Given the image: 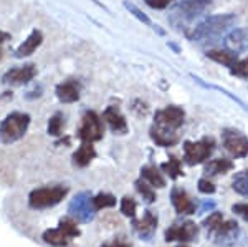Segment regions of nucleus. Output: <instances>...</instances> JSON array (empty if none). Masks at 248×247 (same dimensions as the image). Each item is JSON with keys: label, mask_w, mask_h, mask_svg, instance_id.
<instances>
[{"label": "nucleus", "mask_w": 248, "mask_h": 247, "mask_svg": "<svg viewBox=\"0 0 248 247\" xmlns=\"http://www.w3.org/2000/svg\"><path fill=\"white\" fill-rule=\"evenodd\" d=\"M207 57L210 60H214V62L220 63V65L229 66L230 68V66L238 60V53H233V51H230L227 49H222V50H209L207 51Z\"/></svg>", "instance_id": "obj_24"}, {"label": "nucleus", "mask_w": 248, "mask_h": 247, "mask_svg": "<svg viewBox=\"0 0 248 247\" xmlns=\"http://www.w3.org/2000/svg\"><path fill=\"white\" fill-rule=\"evenodd\" d=\"M215 208V202L214 201H203L201 206V213H207V211H212Z\"/></svg>", "instance_id": "obj_37"}, {"label": "nucleus", "mask_w": 248, "mask_h": 247, "mask_svg": "<svg viewBox=\"0 0 248 247\" xmlns=\"http://www.w3.org/2000/svg\"><path fill=\"white\" fill-rule=\"evenodd\" d=\"M63 130H65V116H63V113H55L53 116L48 119V128H46V133L50 134V136H62L63 134Z\"/></svg>", "instance_id": "obj_26"}, {"label": "nucleus", "mask_w": 248, "mask_h": 247, "mask_svg": "<svg viewBox=\"0 0 248 247\" xmlns=\"http://www.w3.org/2000/svg\"><path fill=\"white\" fill-rule=\"evenodd\" d=\"M161 169H162V173H166L170 179H177V178L184 176L182 163H181V159H179L177 156H169V161L162 163Z\"/></svg>", "instance_id": "obj_25"}, {"label": "nucleus", "mask_w": 248, "mask_h": 247, "mask_svg": "<svg viewBox=\"0 0 248 247\" xmlns=\"http://www.w3.org/2000/svg\"><path fill=\"white\" fill-rule=\"evenodd\" d=\"M151 133V138L153 141L155 143L157 146H162V148H170V146H175L179 143V134L177 131L174 130H169V128H164V126H159V125H154L151 126L149 130Z\"/></svg>", "instance_id": "obj_18"}, {"label": "nucleus", "mask_w": 248, "mask_h": 247, "mask_svg": "<svg viewBox=\"0 0 248 247\" xmlns=\"http://www.w3.org/2000/svg\"><path fill=\"white\" fill-rule=\"evenodd\" d=\"M222 222H223V214L222 213H217V211H214L212 214H209V217L203 219L202 226L207 229V232L212 234L215 229L218 228L220 224H222Z\"/></svg>", "instance_id": "obj_30"}, {"label": "nucleus", "mask_w": 248, "mask_h": 247, "mask_svg": "<svg viewBox=\"0 0 248 247\" xmlns=\"http://www.w3.org/2000/svg\"><path fill=\"white\" fill-rule=\"evenodd\" d=\"M186 121V111H184L181 106H166V108L155 111V116H154V123L159 126H164V128H169L177 131Z\"/></svg>", "instance_id": "obj_10"}, {"label": "nucleus", "mask_w": 248, "mask_h": 247, "mask_svg": "<svg viewBox=\"0 0 248 247\" xmlns=\"http://www.w3.org/2000/svg\"><path fill=\"white\" fill-rule=\"evenodd\" d=\"M68 213L73 219H77L78 222L88 224L91 222L96 216V209L93 206V199H91L90 193H78L77 196L71 199L70 206H68Z\"/></svg>", "instance_id": "obj_8"}, {"label": "nucleus", "mask_w": 248, "mask_h": 247, "mask_svg": "<svg viewBox=\"0 0 248 247\" xmlns=\"http://www.w3.org/2000/svg\"><path fill=\"white\" fill-rule=\"evenodd\" d=\"M43 42V33L40 30H31L30 35L23 40L22 43L15 49V58H25V57H30L31 53H35V50L42 45Z\"/></svg>", "instance_id": "obj_20"}, {"label": "nucleus", "mask_w": 248, "mask_h": 247, "mask_svg": "<svg viewBox=\"0 0 248 247\" xmlns=\"http://www.w3.org/2000/svg\"><path fill=\"white\" fill-rule=\"evenodd\" d=\"M77 136L83 143H96L101 141L105 136V125H103V118L99 116L96 111H86L83 115L81 125L77 133Z\"/></svg>", "instance_id": "obj_7"}, {"label": "nucleus", "mask_w": 248, "mask_h": 247, "mask_svg": "<svg viewBox=\"0 0 248 247\" xmlns=\"http://www.w3.org/2000/svg\"><path fill=\"white\" fill-rule=\"evenodd\" d=\"M124 7H126L127 10H129V14H133L136 18L138 20H141L142 23H146V25H151V20L149 17H147L146 14H142L141 10L138 9V7L134 5V3H129V2H124Z\"/></svg>", "instance_id": "obj_33"}, {"label": "nucleus", "mask_w": 248, "mask_h": 247, "mask_svg": "<svg viewBox=\"0 0 248 247\" xmlns=\"http://www.w3.org/2000/svg\"><path fill=\"white\" fill-rule=\"evenodd\" d=\"M12 38V35L10 33H7V32H2L0 30V45H2L3 42H7V40H10Z\"/></svg>", "instance_id": "obj_39"}, {"label": "nucleus", "mask_w": 248, "mask_h": 247, "mask_svg": "<svg viewBox=\"0 0 248 247\" xmlns=\"http://www.w3.org/2000/svg\"><path fill=\"white\" fill-rule=\"evenodd\" d=\"M55 93L62 103H75L78 101L79 95H81V85L77 80H66V82L58 83Z\"/></svg>", "instance_id": "obj_19"}, {"label": "nucleus", "mask_w": 248, "mask_h": 247, "mask_svg": "<svg viewBox=\"0 0 248 247\" xmlns=\"http://www.w3.org/2000/svg\"><path fill=\"white\" fill-rule=\"evenodd\" d=\"M215 151V139L205 136L199 141H186L184 143V161L189 166L202 165L212 156Z\"/></svg>", "instance_id": "obj_6"}, {"label": "nucleus", "mask_w": 248, "mask_h": 247, "mask_svg": "<svg viewBox=\"0 0 248 247\" xmlns=\"http://www.w3.org/2000/svg\"><path fill=\"white\" fill-rule=\"evenodd\" d=\"M233 169V163L230 159L225 158H217V159H212V161L207 163L203 166V173L207 176H218V174H227Z\"/></svg>", "instance_id": "obj_22"}, {"label": "nucleus", "mask_w": 248, "mask_h": 247, "mask_svg": "<svg viewBox=\"0 0 248 247\" xmlns=\"http://www.w3.org/2000/svg\"><path fill=\"white\" fill-rule=\"evenodd\" d=\"M93 199V206L96 211L108 209V208H114L116 206V198L109 193H99L96 196L91 198Z\"/></svg>", "instance_id": "obj_29"}, {"label": "nucleus", "mask_w": 248, "mask_h": 247, "mask_svg": "<svg viewBox=\"0 0 248 247\" xmlns=\"http://www.w3.org/2000/svg\"><path fill=\"white\" fill-rule=\"evenodd\" d=\"M35 77H37V65L35 63H25V65L7 70L2 77V83L10 86H22L30 83Z\"/></svg>", "instance_id": "obj_11"}, {"label": "nucleus", "mask_w": 248, "mask_h": 247, "mask_svg": "<svg viewBox=\"0 0 248 247\" xmlns=\"http://www.w3.org/2000/svg\"><path fill=\"white\" fill-rule=\"evenodd\" d=\"M93 2L96 3V5H99V7H101V9H106V7H105V5H103V3H101V2H99V0H93Z\"/></svg>", "instance_id": "obj_41"}, {"label": "nucleus", "mask_w": 248, "mask_h": 247, "mask_svg": "<svg viewBox=\"0 0 248 247\" xmlns=\"http://www.w3.org/2000/svg\"><path fill=\"white\" fill-rule=\"evenodd\" d=\"M136 189H138V193L141 194L144 201L147 202V204H153V202H155V199H157V196H155V191L153 186L149 184V182H146L144 179H138V181L134 182Z\"/></svg>", "instance_id": "obj_28"}, {"label": "nucleus", "mask_w": 248, "mask_h": 247, "mask_svg": "<svg viewBox=\"0 0 248 247\" xmlns=\"http://www.w3.org/2000/svg\"><path fill=\"white\" fill-rule=\"evenodd\" d=\"M68 194V186L55 184L45 186V188H37L29 194V206L31 209H48L60 204Z\"/></svg>", "instance_id": "obj_4"}, {"label": "nucleus", "mask_w": 248, "mask_h": 247, "mask_svg": "<svg viewBox=\"0 0 248 247\" xmlns=\"http://www.w3.org/2000/svg\"><path fill=\"white\" fill-rule=\"evenodd\" d=\"M170 201L172 206H174L175 213L177 214H186V216H190V214H195L197 211V202L194 201L187 191H184L181 188H174L170 193Z\"/></svg>", "instance_id": "obj_15"}, {"label": "nucleus", "mask_w": 248, "mask_h": 247, "mask_svg": "<svg viewBox=\"0 0 248 247\" xmlns=\"http://www.w3.org/2000/svg\"><path fill=\"white\" fill-rule=\"evenodd\" d=\"M141 178L146 182H149L153 188H166V178L162 176V173L159 168H155L153 165H147L141 168Z\"/></svg>", "instance_id": "obj_23"}, {"label": "nucleus", "mask_w": 248, "mask_h": 247, "mask_svg": "<svg viewBox=\"0 0 248 247\" xmlns=\"http://www.w3.org/2000/svg\"><path fill=\"white\" fill-rule=\"evenodd\" d=\"M235 23H237V17L233 14L212 15L199 23L197 27H194L189 37L192 42L201 43V45H214V43L220 42V38L230 29H233Z\"/></svg>", "instance_id": "obj_1"}, {"label": "nucleus", "mask_w": 248, "mask_h": 247, "mask_svg": "<svg viewBox=\"0 0 248 247\" xmlns=\"http://www.w3.org/2000/svg\"><path fill=\"white\" fill-rule=\"evenodd\" d=\"M199 236V226L192 221H184L181 224H174L164 232L166 242H190Z\"/></svg>", "instance_id": "obj_12"}, {"label": "nucleus", "mask_w": 248, "mask_h": 247, "mask_svg": "<svg viewBox=\"0 0 248 247\" xmlns=\"http://www.w3.org/2000/svg\"><path fill=\"white\" fill-rule=\"evenodd\" d=\"M30 115L22 113V111H12L7 115L0 123V143L3 145H12L22 139L29 131L30 126Z\"/></svg>", "instance_id": "obj_3"}, {"label": "nucleus", "mask_w": 248, "mask_h": 247, "mask_svg": "<svg viewBox=\"0 0 248 247\" xmlns=\"http://www.w3.org/2000/svg\"><path fill=\"white\" fill-rule=\"evenodd\" d=\"M146 5H149L154 10H164L172 3V0H144Z\"/></svg>", "instance_id": "obj_36"}, {"label": "nucleus", "mask_w": 248, "mask_h": 247, "mask_svg": "<svg viewBox=\"0 0 248 247\" xmlns=\"http://www.w3.org/2000/svg\"><path fill=\"white\" fill-rule=\"evenodd\" d=\"M81 231H79L77 221L73 217H63L60 221L58 228L55 229H46L42 234V239L46 244L53 246V247H65L70 244V241L77 239Z\"/></svg>", "instance_id": "obj_5"}, {"label": "nucleus", "mask_w": 248, "mask_h": 247, "mask_svg": "<svg viewBox=\"0 0 248 247\" xmlns=\"http://www.w3.org/2000/svg\"><path fill=\"white\" fill-rule=\"evenodd\" d=\"M157 214H154L153 211H144V216L141 219H134L133 221V229L138 232V236L144 239V241H149L153 239L155 229H157Z\"/></svg>", "instance_id": "obj_14"}, {"label": "nucleus", "mask_w": 248, "mask_h": 247, "mask_svg": "<svg viewBox=\"0 0 248 247\" xmlns=\"http://www.w3.org/2000/svg\"><path fill=\"white\" fill-rule=\"evenodd\" d=\"M101 247H131V244H127V242H123V241H118V242H113V244H105Z\"/></svg>", "instance_id": "obj_38"}, {"label": "nucleus", "mask_w": 248, "mask_h": 247, "mask_svg": "<svg viewBox=\"0 0 248 247\" xmlns=\"http://www.w3.org/2000/svg\"><path fill=\"white\" fill-rule=\"evenodd\" d=\"M96 158V149L93 143H81V146L73 153V165L78 168H86Z\"/></svg>", "instance_id": "obj_21"}, {"label": "nucleus", "mask_w": 248, "mask_h": 247, "mask_svg": "<svg viewBox=\"0 0 248 247\" xmlns=\"http://www.w3.org/2000/svg\"><path fill=\"white\" fill-rule=\"evenodd\" d=\"M210 236L214 237V242L217 246L230 247L238 241L240 228H238L237 221H233V219H223L222 224H220Z\"/></svg>", "instance_id": "obj_13"}, {"label": "nucleus", "mask_w": 248, "mask_h": 247, "mask_svg": "<svg viewBox=\"0 0 248 247\" xmlns=\"http://www.w3.org/2000/svg\"><path fill=\"white\" fill-rule=\"evenodd\" d=\"M223 49L233 51V53H243L248 51V30L247 29H233L223 38Z\"/></svg>", "instance_id": "obj_16"}, {"label": "nucleus", "mask_w": 248, "mask_h": 247, "mask_svg": "<svg viewBox=\"0 0 248 247\" xmlns=\"http://www.w3.org/2000/svg\"><path fill=\"white\" fill-rule=\"evenodd\" d=\"M230 73L240 78H248V60H237L233 65L230 66Z\"/></svg>", "instance_id": "obj_32"}, {"label": "nucleus", "mask_w": 248, "mask_h": 247, "mask_svg": "<svg viewBox=\"0 0 248 247\" xmlns=\"http://www.w3.org/2000/svg\"><path fill=\"white\" fill-rule=\"evenodd\" d=\"M103 121L108 123V126L111 128L114 134H126L127 133V121L123 116V113L119 111L118 106H108L103 111Z\"/></svg>", "instance_id": "obj_17"}, {"label": "nucleus", "mask_w": 248, "mask_h": 247, "mask_svg": "<svg viewBox=\"0 0 248 247\" xmlns=\"http://www.w3.org/2000/svg\"><path fill=\"white\" fill-rule=\"evenodd\" d=\"M232 188L240 196L248 198V169L240 171V173L235 174L233 181H232Z\"/></svg>", "instance_id": "obj_27"}, {"label": "nucleus", "mask_w": 248, "mask_h": 247, "mask_svg": "<svg viewBox=\"0 0 248 247\" xmlns=\"http://www.w3.org/2000/svg\"><path fill=\"white\" fill-rule=\"evenodd\" d=\"M232 211H233L237 216H240L245 222H248V202H238V204L232 206Z\"/></svg>", "instance_id": "obj_35"}, {"label": "nucleus", "mask_w": 248, "mask_h": 247, "mask_svg": "<svg viewBox=\"0 0 248 247\" xmlns=\"http://www.w3.org/2000/svg\"><path fill=\"white\" fill-rule=\"evenodd\" d=\"M136 208H138V204H136V201L133 198L124 196L121 199V213H123V216L134 219L136 217Z\"/></svg>", "instance_id": "obj_31"}, {"label": "nucleus", "mask_w": 248, "mask_h": 247, "mask_svg": "<svg viewBox=\"0 0 248 247\" xmlns=\"http://www.w3.org/2000/svg\"><path fill=\"white\" fill-rule=\"evenodd\" d=\"M212 7V0H181L169 12V23L177 32H186Z\"/></svg>", "instance_id": "obj_2"}, {"label": "nucleus", "mask_w": 248, "mask_h": 247, "mask_svg": "<svg viewBox=\"0 0 248 247\" xmlns=\"http://www.w3.org/2000/svg\"><path fill=\"white\" fill-rule=\"evenodd\" d=\"M70 143H71V139L66 136L65 139H58V141H57V146H60V145H65V146H68V145H70Z\"/></svg>", "instance_id": "obj_40"}, {"label": "nucleus", "mask_w": 248, "mask_h": 247, "mask_svg": "<svg viewBox=\"0 0 248 247\" xmlns=\"http://www.w3.org/2000/svg\"><path fill=\"white\" fill-rule=\"evenodd\" d=\"M0 57H2V51H0Z\"/></svg>", "instance_id": "obj_43"}, {"label": "nucleus", "mask_w": 248, "mask_h": 247, "mask_svg": "<svg viewBox=\"0 0 248 247\" xmlns=\"http://www.w3.org/2000/svg\"><path fill=\"white\" fill-rule=\"evenodd\" d=\"M197 188H199V191H201L202 194H214V193H215V184L210 181L209 178H202V179H199Z\"/></svg>", "instance_id": "obj_34"}, {"label": "nucleus", "mask_w": 248, "mask_h": 247, "mask_svg": "<svg viewBox=\"0 0 248 247\" xmlns=\"http://www.w3.org/2000/svg\"><path fill=\"white\" fill-rule=\"evenodd\" d=\"M177 247H187V246H182V244H181V246H177Z\"/></svg>", "instance_id": "obj_42"}, {"label": "nucleus", "mask_w": 248, "mask_h": 247, "mask_svg": "<svg viewBox=\"0 0 248 247\" xmlns=\"http://www.w3.org/2000/svg\"><path fill=\"white\" fill-rule=\"evenodd\" d=\"M222 145L233 158L248 156V138L237 130H223Z\"/></svg>", "instance_id": "obj_9"}]
</instances>
